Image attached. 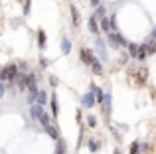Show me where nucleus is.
Returning a JSON list of instances; mask_svg holds the SVG:
<instances>
[{
  "label": "nucleus",
  "instance_id": "nucleus-1",
  "mask_svg": "<svg viewBox=\"0 0 156 154\" xmlns=\"http://www.w3.org/2000/svg\"><path fill=\"white\" fill-rule=\"evenodd\" d=\"M107 44H109L111 47H115V50H119V47H125L129 42H126L122 36H119L117 32H107Z\"/></svg>",
  "mask_w": 156,
  "mask_h": 154
},
{
  "label": "nucleus",
  "instance_id": "nucleus-2",
  "mask_svg": "<svg viewBox=\"0 0 156 154\" xmlns=\"http://www.w3.org/2000/svg\"><path fill=\"white\" fill-rule=\"evenodd\" d=\"M16 77H18V67L14 65V63H10V65H6L4 69H0V79H12L14 81Z\"/></svg>",
  "mask_w": 156,
  "mask_h": 154
},
{
  "label": "nucleus",
  "instance_id": "nucleus-3",
  "mask_svg": "<svg viewBox=\"0 0 156 154\" xmlns=\"http://www.w3.org/2000/svg\"><path fill=\"white\" fill-rule=\"evenodd\" d=\"M81 59H83V61L87 63V65H91L93 61H97L95 54H93L91 50H87V47H83V50H81Z\"/></svg>",
  "mask_w": 156,
  "mask_h": 154
},
{
  "label": "nucleus",
  "instance_id": "nucleus-4",
  "mask_svg": "<svg viewBox=\"0 0 156 154\" xmlns=\"http://www.w3.org/2000/svg\"><path fill=\"white\" fill-rule=\"evenodd\" d=\"M154 38H156V34H152L148 40H146V44H144V50H146V55H152L156 54V46H154Z\"/></svg>",
  "mask_w": 156,
  "mask_h": 154
},
{
  "label": "nucleus",
  "instance_id": "nucleus-5",
  "mask_svg": "<svg viewBox=\"0 0 156 154\" xmlns=\"http://www.w3.org/2000/svg\"><path fill=\"white\" fill-rule=\"evenodd\" d=\"M28 103H36V95H38V87H36V83H32V85H28Z\"/></svg>",
  "mask_w": 156,
  "mask_h": 154
},
{
  "label": "nucleus",
  "instance_id": "nucleus-6",
  "mask_svg": "<svg viewBox=\"0 0 156 154\" xmlns=\"http://www.w3.org/2000/svg\"><path fill=\"white\" fill-rule=\"evenodd\" d=\"M42 113H44V107H42V105H38V103H32V109H30V115H32V119H36V121H38Z\"/></svg>",
  "mask_w": 156,
  "mask_h": 154
},
{
  "label": "nucleus",
  "instance_id": "nucleus-7",
  "mask_svg": "<svg viewBox=\"0 0 156 154\" xmlns=\"http://www.w3.org/2000/svg\"><path fill=\"white\" fill-rule=\"evenodd\" d=\"M81 101H83V107L91 109L93 105H95V95H93V93L89 91V93H85V95H83V99H81Z\"/></svg>",
  "mask_w": 156,
  "mask_h": 154
},
{
  "label": "nucleus",
  "instance_id": "nucleus-8",
  "mask_svg": "<svg viewBox=\"0 0 156 154\" xmlns=\"http://www.w3.org/2000/svg\"><path fill=\"white\" fill-rule=\"evenodd\" d=\"M44 128H46V132H48V135L51 136L53 140H57V138H59V132H57V128L53 127L51 123H50V124H46V127H44Z\"/></svg>",
  "mask_w": 156,
  "mask_h": 154
},
{
  "label": "nucleus",
  "instance_id": "nucleus-9",
  "mask_svg": "<svg viewBox=\"0 0 156 154\" xmlns=\"http://www.w3.org/2000/svg\"><path fill=\"white\" fill-rule=\"evenodd\" d=\"M91 93L95 95V103H101V101H103V91H101L97 85H93V87H91Z\"/></svg>",
  "mask_w": 156,
  "mask_h": 154
},
{
  "label": "nucleus",
  "instance_id": "nucleus-10",
  "mask_svg": "<svg viewBox=\"0 0 156 154\" xmlns=\"http://www.w3.org/2000/svg\"><path fill=\"white\" fill-rule=\"evenodd\" d=\"M36 101H38V105H42V107H46V101H48V95L44 91H38V95H36Z\"/></svg>",
  "mask_w": 156,
  "mask_h": 154
},
{
  "label": "nucleus",
  "instance_id": "nucleus-11",
  "mask_svg": "<svg viewBox=\"0 0 156 154\" xmlns=\"http://www.w3.org/2000/svg\"><path fill=\"white\" fill-rule=\"evenodd\" d=\"M51 113H53V117H57L59 115V107H57V97L55 95H51Z\"/></svg>",
  "mask_w": 156,
  "mask_h": 154
},
{
  "label": "nucleus",
  "instance_id": "nucleus-12",
  "mask_svg": "<svg viewBox=\"0 0 156 154\" xmlns=\"http://www.w3.org/2000/svg\"><path fill=\"white\" fill-rule=\"evenodd\" d=\"M91 69H93V73H95V75H101V73H103V65H101L99 61H93L91 63Z\"/></svg>",
  "mask_w": 156,
  "mask_h": 154
},
{
  "label": "nucleus",
  "instance_id": "nucleus-13",
  "mask_svg": "<svg viewBox=\"0 0 156 154\" xmlns=\"http://www.w3.org/2000/svg\"><path fill=\"white\" fill-rule=\"evenodd\" d=\"M38 46L42 47V50L46 47V34H44V30H40V32H38Z\"/></svg>",
  "mask_w": 156,
  "mask_h": 154
},
{
  "label": "nucleus",
  "instance_id": "nucleus-14",
  "mask_svg": "<svg viewBox=\"0 0 156 154\" xmlns=\"http://www.w3.org/2000/svg\"><path fill=\"white\" fill-rule=\"evenodd\" d=\"M61 51H63V54H69V51H71V42H69V40H61Z\"/></svg>",
  "mask_w": 156,
  "mask_h": 154
},
{
  "label": "nucleus",
  "instance_id": "nucleus-15",
  "mask_svg": "<svg viewBox=\"0 0 156 154\" xmlns=\"http://www.w3.org/2000/svg\"><path fill=\"white\" fill-rule=\"evenodd\" d=\"M89 30H91L93 34H97V32H99V26H97V20L93 18V16L89 18Z\"/></svg>",
  "mask_w": 156,
  "mask_h": 154
},
{
  "label": "nucleus",
  "instance_id": "nucleus-16",
  "mask_svg": "<svg viewBox=\"0 0 156 154\" xmlns=\"http://www.w3.org/2000/svg\"><path fill=\"white\" fill-rule=\"evenodd\" d=\"M38 121H40V124H42V127H46V124H50V123H51V119L46 115V111H44L42 115H40V119H38Z\"/></svg>",
  "mask_w": 156,
  "mask_h": 154
},
{
  "label": "nucleus",
  "instance_id": "nucleus-17",
  "mask_svg": "<svg viewBox=\"0 0 156 154\" xmlns=\"http://www.w3.org/2000/svg\"><path fill=\"white\" fill-rule=\"evenodd\" d=\"M55 142H57V148H55V154H65V142H63V140H59V138H57V140H55Z\"/></svg>",
  "mask_w": 156,
  "mask_h": 154
},
{
  "label": "nucleus",
  "instance_id": "nucleus-18",
  "mask_svg": "<svg viewBox=\"0 0 156 154\" xmlns=\"http://www.w3.org/2000/svg\"><path fill=\"white\" fill-rule=\"evenodd\" d=\"M69 10H71V18H73V24H75V26H79V14H77V8H75V6H71Z\"/></svg>",
  "mask_w": 156,
  "mask_h": 154
},
{
  "label": "nucleus",
  "instance_id": "nucleus-19",
  "mask_svg": "<svg viewBox=\"0 0 156 154\" xmlns=\"http://www.w3.org/2000/svg\"><path fill=\"white\" fill-rule=\"evenodd\" d=\"M136 59H146V50H144V46H138V51H136Z\"/></svg>",
  "mask_w": 156,
  "mask_h": 154
},
{
  "label": "nucleus",
  "instance_id": "nucleus-20",
  "mask_svg": "<svg viewBox=\"0 0 156 154\" xmlns=\"http://www.w3.org/2000/svg\"><path fill=\"white\" fill-rule=\"evenodd\" d=\"M101 30H103V32H109L111 30V22H109V18H103V20H101Z\"/></svg>",
  "mask_w": 156,
  "mask_h": 154
},
{
  "label": "nucleus",
  "instance_id": "nucleus-21",
  "mask_svg": "<svg viewBox=\"0 0 156 154\" xmlns=\"http://www.w3.org/2000/svg\"><path fill=\"white\" fill-rule=\"evenodd\" d=\"M30 10H32V2H30V0H24V10H22V14L28 16V14H30Z\"/></svg>",
  "mask_w": 156,
  "mask_h": 154
},
{
  "label": "nucleus",
  "instance_id": "nucleus-22",
  "mask_svg": "<svg viewBox=\"0 0 156 154\" xmlns=\"http://www.w3.org/2000/svg\"><path fill=\"white\" fill-rule=\"evenodd\" d=\"M138 150H140V142L134 140V142L130 144V154H138Z\"/></svg>",
  "mask_w": 156,
  "mask_h": 154
},
{
  "label": "nucleus",
  "instance_id": "nucleus-23",
  "mask_svg": "<svg viewBox=\"0 0 156 154\" xmlns=\"http://www.w3.org/2000/svg\"><path fill=\"white\" fill-rule=\"evenodd\" d=\"M126 46H129V51H130V55H133V58H136L138 46H136V44H126Z\"/></svg>",
  "mask_w": 156,
  "mask_h": 154
},
{
  "label": "nucleus",
  "instance_id": "nucleus-24",
  "mask_svg": "<svg viewBox=\"0 0 156 154\" xmlns=\"http://www.w3.org/2000/svg\"><path fill=\"white\" fill-rule=\"evenodd\" d=\"M87 146H89V150H91V152H95L97 148H99V144H97V142H93V140H89V142H87Z\"/></svg>",
  "mask_w": 156,
  "mask_h": 154
},
{
  "label": "nucleus",
  "instance_id": "nucleus-25",
  "mask_svg": "<svg viewBox=\"0 0 156 154\" xmlns=\"http://www.w3.org/2000/svg\"><path fill=\"white\" fill-rule=\"evenodd\" d=\"M97 14H99V16H105V8L101 6V4H99V6H97Z\"/></svg>",
  "mask_w": 156,
  "mask_h": 154
},
{
  "label": "nucleus",
  "instance_id": "nucleus-26",
  "mask_svg": "<svg viewBox=\"0 0 156 154\" xmlns=\"http://www.w3.org/2000/svg\"><path fill=\"white\" fill-rule=\"evenodd\" d=\"M87 124L89 127H95V119H93V117H87Z\"/></svg>",
  "mask_w": 156,
  "mask_h": 154
},
{
  "label": "nucleus",
  "instance_id": "nucleus-27",
  "mask_svg": "<svg viewBox=\"0 0 156 154\" xmlns=\"http://www.w3.org/2000/svg\"><path fill=\"white\" fill-rule=\"evenodd\" d=\"M91 4L93 6H99V0H91Z\"/></svg>",
  "mask_w": 156,
  "mask_h": 154
},
{
  "label": "nucleus",
  "instance_id": "nucleus-28",
  "mask_svg": "<svg viewBox=\"0 0 156 154\" xmlns=\"http://www.w3.org/2000/svg\"><path fill=\"white\" fill-rule=\"evenodd\" d=\"M115 154H121V152H115Z\"/></svg>",
  "mask_w": 156,
  "mask_h": 154
},
{
  "label": "nucleus",
  "instance_id": "nucleus-29",
  "mask_svg": "<svg viewBox=\"0 0 156 154\" xmlns=\"http://www.w3.org/2000/svg\"><path fill=\"white\" fill-rule=\"evenodd\" d=\"M20 2H22V0H20Z\"/></svg>",
  "mask_w": 156,
  "mask_h": 154
}]
</instances>
